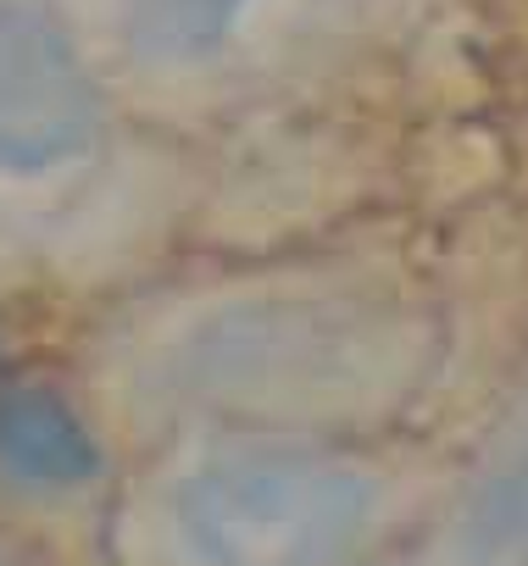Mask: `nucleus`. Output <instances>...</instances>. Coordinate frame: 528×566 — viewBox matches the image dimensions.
I'll return each instance as SVG.
<instances>
[{
    "label": "nucleus",
    "mask_w": 528,
    "mask_h": 566,
    "mask_svg": "<svg viewBox=\"0 0 528 566\" xmlns=\"http://www.w3.org/2000/svg\"><path fill=\"white\" fill-rule=\"evenodd\" d=\"M373 483L340 461L228 455L178 483V538L200 566H334L373 522Z\"/></svg>",
    "instance_id": "nucleus-1"
},
{
    "label": "nucleus",
    "mask_w": 528,
    "mask_h": 566,
    "mask_svg": "<svg viewBox=\"0 0 528 566\" xmlns=\"http://www.w3.org/2000/svg\"><path fill=\"white\" fill-rule=\"evenodd\" d=\"M101 134L95 78L62 29L0 0V172L40 178L79 161Z\"/></svg>",
    "instance_id": "nucleus-2"
},
{
    "label": "nucleus",
    "mask_w": 528,
    "mask_h": 566,
    "mask_svg": "<svg viewBox=\"0 0 528 566\" xmlns=\"http://www.w3.org/2000/svg\"><path fill=\"white\" fill-rule=\"evenodd\" d=\"M101 467L95 433L51 389L0 395V472L29 489H79Z\"/></svg>",
    "instance_id": "nucleus-3"
},
{
    "label": "nucleus",
    "mask_w": 528,
    "mask_h": 566,
    "mask_svg": "<svg viewBox=\"0 0 528 566\" xmlns=\"http://www.w3.org/2000/svg\"><path fill=\"white\" fill-rule=\"evenodd\" d=\"M268 0H117L123 40L151 67H206L228 56Z\"/></svg>",
    "instance_id": "nucleus-4"
},
{
    "label": "nucleus",
    "mask_w": 528,
    "mask_h": 566,
    "mask_svg": "<svg viewBox=\"0 0 528 566\" xmlns=\"http://www.w3.org/2000/svg\"><path fill=\"white\" fill-rule=\"evenodd\" d=\"M462 538L473 555L528 549V422L517 428V439L495 455V467L473 489L467 516H462Z\"/></svg>",
    "instance_id": "nucleus-5"
}]
</instances>
